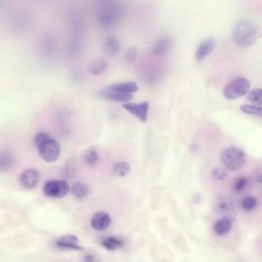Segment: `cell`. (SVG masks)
I'll use <instances>...</instances> for the list:
<instances>
[{
  "label": "cell",
  "instance_id": "1",
  "mask_svg": "<svg viewBox=\"0 0 262 262\" xmlns=\"http://www.w3.org/2000/svg\"><path fill=\"white\" fill-rule=\"evenodd\" d=\"M96 20L102 28L109 29L119 25L125 17L123 4L118 1L107 0L97 4Z\"/></svg>",
  "mask_w": 262,
  "mask_h": 262
},
{
  "label": "cell",
  "instance_id": "2",
  "mask_svg": "<svg viewBox=\"0 0 262 262\" xmlns=\"http://www.w3.org/2000/svg\"><path fill=\"white\" fill-rule=\"evenodd\" d=\"M261 28L256 23L248 20H241L235 23L233 31L234 43L241 47H248L260 39Z\"/></svg>",
  "mask_w": 262,
  "mask_h": 262
},
{
  "label": "cell",
  "instance_id": "3",
  "mask_svg": "<svg viewBox=\"0 0 262 262\" xmlns=\"http://www.w3.org/2000/svg\"><path fill=\"white\" fill-rule=\"evenodd\" d=\"M249 80L245 77H238L229 82L223 90V95L227 100H236L246 95L250 89Z\"/></svg>",
  "mask_w": 262,
  "mask_h": 262
},
{
  "label": "cell",
  "instance_id": "4",
  "mask_svg": "<svg viewBox=\"0 0 262 262\" xmlns=\"http://www.w3.org/2000/svg\"><path fill=\"white\" fill-rule=\"evenodd\" d=\"M222 162L229 170L237 171L245 166L246 155L240 148L231 147L224 150L222 154Z\"/></svg>",
  "mask_w": 262,
  "mask_h": 262
},
{
  "label": "cell",
  "instance_id": "5",
  "mask_svg": "<svg viewBox=\"0 0 262 262\" xmlns=\"http://www.w3.org/2000/svg\"><path fill=\"white\" fill-rule=\"evenodd\" d=\"M38 153L42 160L46 162H54L58 160L61 154L59 143L53 138L50 137L36 147Z\"/></svg>",
  "mask_w": 262,
  "mask_h": 262
},
{
  "label": "cell",
  "instance_id": "6",
  "mask_svg": "<svg viewBox=\"0 0 262 262\" xmlns=\"http://www.w3.org/2000/svg\"><path fill=\"white\" fill-rule=\"evenodd\" d=\"M69 192V185L65 180H51L43 187L44 195L50 198H63Z\"/></svg>",
  "mask_w": 262,
  "mask_h": 262
},
{
  "label": "cell",
  "instance_id": "7",
  "mask_svg": "<svg viewBox=\"0 0 262 262\" xmlns=\"http://www.w3.org/2000/svg\"><path fill=\"white\" fill-rule=\"evenodd\" d=\"M122 108L125 109V111L130 113L133 116L136 117L143 122H146L148 119L149 103L147 101L140 102V103L127 102L122 105Z\"/></svg>",
  "mask_w": 262,
  "mask_h": 262
},
{
  "label": "cell",
  "instance_id": "8",
  "mask_svg": "<svg viewBox=\"0 0 262 262\" xmlns=\"http://www.w3.org/2000/svg\"><path fill=\"white\" fill-rule=\"evenodd\" d=\"M98 95L102 99L120 102V103L121 102V103H127L133 99V94L117 92L116 90L112 89L109 86H106L104 88H102L99 91Z\"/></svg>",
  "mask_w": 262,
  "mask_h": 262
},
{
  "label": "cell",
  "instance_id": "9",
  "mask_svg": "<svg viewBox=\"0 0 262 262\" xmlns=\"http://www.w3.org/2000/svg\"><path fill=\"white\" fill-rule=\"evenodd\" d=\"M172 44H173V40L170 36L162 35L154 42L151 47V53L155 57H162L169 53L172 47Z\"/></svg>",
  "mask_w": 262,
  "mask_h": 262
},
{
  "label": "cell",
  "instance_id": "10",
  "mask_svg": "<svg viewBox=\"0 0 262 262\" xmlns=\"http://www.w3.org/2000/svg\"><path fill=\"white\" fill-rule=\"evenodd\" d=\"M215 40L213 38H208L201 42L196 52V60L197 62H202L214 51Z\"/></svg>",
  "mask_w": 262,
  "mask_h": 262
},
{
  "label": "cell",
  "instance_id": "11",
  "mask_svg": "<svg viewBox=\"0 0 262 262\" xmlns=\"http://www.w3.org/2000/svg\"><path fill=\"white\" fill-rule=\"evenodd\" d=\"M39 174L37 170L30 169L24 171L20 177V182L26 189L35 188L39 182Z\"/></svg>",
  "mask_w": 262,
  "mask_h": 262
},
{
  "label": "cell",
  "instance_id": "12",
  "mask_svg": "<svg viewBox=\"0 0 262 262\" xmlns=\"http://www.w3.org/2000/svg\"><path fill=\"white\" fill-rule=\"evenodd\" d=\"M111 224V217L105 211L95 213L91 220L92 227L95 230L102 231L107 229Z\"/></svg>",
  "mask_w": 262,
  "mask_h": 262
},
{
  "label": "cell",
  "instance_id": "13",
  "mask_svg": "<svg viewBox=\"0 0 262 262\" xmlns=\"http://www.w3.org/2000/svg\"><path fill=\"white\" fill-rule=\"evenodd\" d=\"M57 245L58 248L63 249L75 250V251L83 250V248L79 245V239L74 235H65L60 237L57 240Z\"/></svg>",
  "mask_w": 262,
  "mask_h": 262
},
{
  "label": "cell",
  "instance_id": "14",
  "mask_svg": "<svg viewBox=\"0 0 262 262\" xmlns=\"http://www.w3.org/2000/svg\"><path fill=\"white\" fill-rule=\"evenodd\" d=\"M14 154L9 150H4L0 152V171L7 172L14 166Z\"/></svg>",
  "mask_w": 262,
  "mask_h": 262
},
{
  "label": "cell",
  "instance_id": "15",
  "mask_svg": "<svg viewBox=\"0 0 262 262\" xmlns=\"http://www.w3.org/2000/svg\"><path fill=\"white\" fill-rule=\"evenodd\" d=\"M121 50V43L118 38L115 36L108 38L103 44V50L108 56L113 57L118 54Z\"/></svg>",
  "mask_w": 262,
  "mask_h": 262
},
{
  "label": "cell",
  "instance_id": "16",
  "mask_svg": "<svg viewBox=\"0 0 262 262\" xmlns=\"http://www.w3.org/2000/svg\"><path fill=\"white\" fill-rule=\"evenodd\" d=\"M109 87L117 92H125V93L133 94L134 92H136L139 90L137 83L132 81L114 83V84L109 85Z\"/></svg>",
  "mask_w": 262,
  "mask_h": 262
},
{
  "label": "cell",
  "instance_id": "17",
  "mask_svg": "<svg viewBox=\"0 0 262 262\" xmlns=\"http://www.w3.org/2000/svg\"><path fill=\"white\" fill-rule=\"evenodd\" d=\"M108 69V63L104 58H99L93 60L89 65L90 73L95 76H102Z\"/></svg>",
  "mask_w": 262,
  "mask_h": 262
},
{
  "label": "cell",
  "instance_id": "18",
  "mask_svg": "<svg viewBox=\"0 0 262 262\" xmlns=\"http://www.w3.org/2000/svg\"><path fill=\"white\" fill-rule=\"evenodd\" d=\"M233 222L229 218H225L218 220L214 226V231L218 236L226 235L230 232Z\"/></svg>",
  "mask_w": 262,
  "mask_h": 262
},
{
  "label": "cell",
  "instance_id": "19",
  "mask_svg": "<svg viewBox=\"0 0 262 262\" xmlns=\"http://www.w3.org/2000/svg\"><path fill=\"white\" fill-rule=\"evenodd\" d=\"M130 169V165L128 162H118L113 166V173L117 177L122 178L129 174Z\"/></svg>",
  "mask_w": 262,
  "mask_h": 262
},
{
  "label": "cell",
  "instance_id": "20",
  "mask_svg": "<svg viewBox=\"0 0 262 262\" xmlns=\"http://www.w3.org/2000/svg\"><path fill=\"white\" fill-rule=\"evenodd\" d=\"M90 188L87 184L83 182H77L72 187V194L77 199H83L89 194Z\"/></svg>",
  "mask_w": 262,
  "mask_h": 262
},
{
  "label": "cell",
  "instance_id": "21",
  "mask_svg": "<svg viewBox=\"0 0 262 262\" xmlns=\"http://www.w3.org/2000/svg\"><path fill=\"white\" fill-rule=\"evenodd\" d=\"M102 246L106 248V249L109 250V251H115V250L121 248L123 243L121 240L116 238V237H109L102 240Z\"/></svg>",
  "mask_w": 262,
  "mask_h": 262
},
{
  "label": "cell",
  "instance_id": "22",
  "mask_svg": "<svg viewBox=\"0 0 262 262\" xmlns=\"http://www.w3.org/2000/svg\"><path fill=\"white\" fill-rule=\"evenodd\" d=\"M240 109L242 113L250 116L262 117V109L261 106H253V105H242L240 106Z\"/></svg>",
  "mask_w": 262,
  "mask_h": 262
},
{
  "label": "cell",
  "instance_id": "23",
  "mask_svg": "<svg viewBox=\"0 0 262 262\" xmlns=\"http://www.w3.org/2000/svg\"><path fill=\"white\" fill-rule=\"evenodd\" d=\"M262 89L260 88H254V89L248 91V99L252 104L255 106H262Z\"/></svg>",
  "mask_w": 262,
  "mask_h": 262
},
{
  "label": "cell",
  "instance_id": "24",
  "mask_svg": "<svg viewBox=\"0 0 262 262\" xmlns=\"http://www.w3.org/2000/svg\"><path fill=\"white\" fill-rule=\"evenodd\" d=\"M84 159L85 162L89 166H94L99 162V154L97 153V151L94 149H88L85 153Z\"/></svg>",
  "mask_w": 262,
  "mask_h": 262
},
{
  "label": "cell",
  "instance_id": "25",
  "mask_svg": "<svg viewBox=\"0 0 262 262\" xmlns=\"http://www.w3.org/2000/svg\"><path fill=\"white\" fill-rule=\"evenodd\" d=\"M241 206H242L243 209L245 211H252L257 206V199L252 196H248L243 199Z\"/></svg>",
  "mask_w": 262,
  "mask_h": 262
},
{
  "label": "cell",
  "instance_id": "26",
  "mask_svg": "<svg viewBox=\"0 0 262 262\" xmlns=\"http://www.w3.org/2000/svg\"><path fill=\"white\" fill-rule=\"evenodd\" d=\"M211 175L215 181H223L227 177L228 173L222 168L215 167L211 170Z\"/></svg>",
  "mask_w": 262,
  "mask_h": 262
},
{
  "label": "cell",
  "instance_id": "27",
  "mask_svg": "<svg viewBox=\"0 0 262 262\" xmlns=\"http://www.w3.org/2000/svg\"><path fill=\"white\" fill-rule=\"evenodd\" d=\"M138 52H139L138 48L136 46L129 48V50L125 52V57H124L125 62L127 63H133L137 58Z\"/></svg>",
  "mask_w": 262,
  "mask_h": 262
},
{
  "label": "cell",
  "instance_id": "28",
  "mask_svg": "<svg viewBox=\"0 0 262 262\" xmlns=\"http://www.w3.org/2000/svg\"><path fill=\"white\" fill-rule=\"evenodd\" d=\"M248 185V179L245 176H240L234 182V189L236 192H241Z\"/></svg>",
  "mask_w": 262,
  "mask_h": 262
},
{
  "label": "cell",
  "instance_id": "29",
  "mask_svg": "<svg viewBox=\"0 0 262 262\" xmlns=\"http://www.w3.org/2000/svg\"><path fill=\"white\" fill-rule=\"evenodd\" d=\"M50 137V136L47 133H46V132H38L35 135V137H34V145H35V147H37V146L42 144L43 142L46 141V139H49Z\"/></svg>",
  "mask_w": 262,
  "mask_h": 262
},
{
  "label": "cell",
  "instance_id": "30",
  "mask_svg": "<svg viewBox=\"0 0 262 262\" xmlns=\"http://www.w3.org/2000/svg\"><path fill=\"white\" fill-rule=\"evenodd\" d=\"M64 173H65L66 177H71V176H75L76 173V167L73 162H68L65 167L64 168Z\"/></svg>",
  "mask_w": 262,
  "mask_h": 262
},
{
  "label": "cell",
  "instance_id": "31",
  "mask_svg": "<svg viewBox=\"0 0 262 262\" xmlns=\"http://www.w3.org/2000/svg\"><path fill=\"white\" fill-rule=\"evenodd\" d=\"M85 262H95V259L92 255H88L85 259Z\"/></svg>",
  "mask_w": 262,
  "mask_h": 262
},
{
  "label": "cell",
  "instance_id": "32",
  "mask_svg": "<svg viewBox=\"0 0 262 262\" xmlns=\"http://www.w3.org/2000/svg\"><path fill=\"white\" fill-rule=\"evenodd\" d=\"M197 201H199L198 203H200L201 201V196H199V195H196V196H194V203H197Z\"/></svg>",
  "mask_w": 262,
  "mask_h": 262
}]
</instances>
